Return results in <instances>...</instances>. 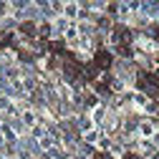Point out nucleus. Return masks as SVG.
Here are the masks:
<instances>
[{"mask_svg": "<svg viewBox=\"0 0 159 159\" xmlns=\"http://www.w3.org/2000/svg\"><path fill=\"white\" fill-rule=\"evenodd\" d=\"M111 63V56L106 53V51H98V56H96V66H101V68H106Z\"/></svg>", "mask_w": 159, "mask_h": 159, "instance_id": "obj_1", "label": "nucleus"}]
</instances>
